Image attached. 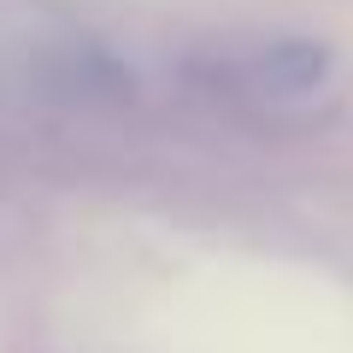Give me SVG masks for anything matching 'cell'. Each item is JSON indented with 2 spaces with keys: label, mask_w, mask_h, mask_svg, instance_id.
<instances>
[{
  "label": "cell",
  "mask_w": 353,
  "mask_h": 353,
  "mask_svg": "<svg viewBox=\"0 0 353 353\" xmlns=\"http://www.w3.org/2000/svg\"><path fill=\"white\" fill-rule=\"evenodd\" d=\"M218 83L230 94H241V101H259V106H306L330 83V48H318L306 36L253 41V48L230 53L218 65Z\"/></svg>",
  "instance_id": "1"
}]
</instances>
